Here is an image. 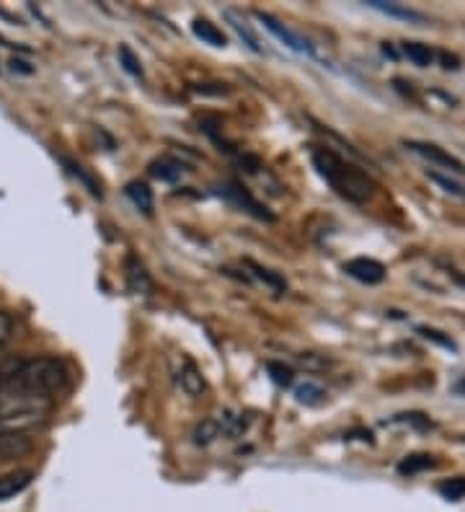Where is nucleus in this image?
Returning <instances> with one entry per match:
<instances>
[{
  "label": "nucleus",
  "instance_id": "obj_27",
  "mask_svg": "<svg viewBox=\"0 0 465 512\" xmlns=\"http://www.w3.org/2000/svg\"><path fill=\"white\" fill-rule=\"evenodd\" d=\"M393 422H406V425H416L422 427V430H429V427H432V422H429L424 414H398Z\"/></svg>",
  "mask_w": 465,
  "mask_h": 512
},
{
  "label": "nucleus",
  "instance_id": "obj_18",
  "mask_svg": "<svg viewBox=\"0 0 465 512\" xmlns=\"http://www.w3.org/2000/svg\"><path fill=\"white\" fill-rule=\"evenodd\" d=\"M223 419L220 417H210V419H205V422H202V425L197 427V430H194V443L197 445H207V443H212V440L215 438H220V435H223Z\"/></svg>",
  "mask_w": 465,
  "mask_h": 512
},
{
  "label": "nucleus",
  "instance_id": "obj_15",
  "mask_svg": "<svg viewBox=\"0 0 465 512\" xmlns=\"http://www.w3.org/2000/svg\"><path fill=\"white\" fill-rule=\"evenodd\" d=\"M124 192H127L130 202L137 207V210H140V213H145V215L153 213V192H150L148 184L130 182Z\"/></svg>",
  "mask_w": 465,
  "mask_h": 512
},
{
  "label": "nucleus",
  "instance_id": "obj_12",
  "mask_svg": "<svg viewBox=\"0 0 465 512\" xmlns=\"http://www.w3.org/2000/svg\"><path fill=\"white\" fill-rule=\"evenodd\" d=\"M365 6L375 8V11L385 13V16H393V19H401V21H411V24H422L424 16L414 8H406L401 3H383V0H367Z\"/></svg>",
  "mask_w": 465,
  "mask_h": 512
},
{
  "label": "nucleus",
  "instance_id": "obj_21",
  "mask_svg": "<svg viewBox=\"0 0 465 512\" xmlns=\"http://www.w3.org/2000/svg\"><path fill=\"white\" fill-rule=\"evenodd\" d=\"M437 489H440V494L445 497V500L458 502V500H463V497H465V479H463V476H458V479L442 481Z\"/></svg>",
  "mask_w": 465,
  "mask_h": 512
},
{
  "label": "nucleus",
  "instance_id": "obj_28",
  "mask_svg": "<svg viewBox=\"0 0 465 512\" xmlns=\"http://www.w3.org/2000/svg\"><path fill=\"white\" fill-rule=\"evenodd\" d=\"M453 394L465 396V375H463V378H460V381L453 383Z\"/></svg>",
  "mask_w": 465,
  "mask_h": 512
},
{
  "label": "nucleus",
  "instance_id": "obj_20",
  "mask_svg": "<svg viewBox=\"0 0 465 512\" xmlns=\"http://www.w3.org/2000/svg\"><path fill=\"white\" fill-rule=\"evenodd\" d=\"M117 55H119V63H122V68L127 70V73L135 75V78H143V63H140V57H137L127 44L119 47Z\"/></svg>",
  "mask_w": 465,
  "mask_h": 512
},
{
  "label": "nucleus",
  "instance_id": "obj_26",
  "mask_svg": "<svg viewBox=\"0 0 465 512\" xmlns=\"http://www.w3.org/2000/svg\"><path fill=\"white\" fill-rule=\"evenodd\" d=\"M13 329H16V324H13L11 313L0 311V352H3V347H6L8 342H11Z\"/></svg>",
  "mask_w": 465,
  "mask_h": 512
},
{
  "label": "nucleus",
  "instance_id": "obj_23",
  "mask_svg": "<svg viewBox=\"0 0 465 512\" xmlns=\"http://www.w3.org/2000/svg\"><path fill=\"white\" fill-rule=\"evenodd\" d=\"M65 166H68V169H70V174L78 176V179H81V182L86 184L88 192H91L93 197H101V187L96 182H93V176H88L86 171H83V166H78V163H73V161H65Z\"/></svg>",
  "mask_w": 465,
  "mask_h": 512
},
{
  "label": "nucleus",
  "instance_id": "obj_19",
  "mask_svg": "<svg viewBox=\"0 0 465 512\" xmlns=\"http://www.w3.org/2000/svg\"><path fill=\"white\" fill-rule=\"evenodd\" d=\"M295 399L305 406H316L326 399V391H323L321 386H316V383H300V386L295 388Z\"/></svg>",
  "mask_w": 465,
  "mask_h": 512
},
{
  "label": "nucleus",
  "instance_id": "obj_24",
  "mask_svg": "<svg viewBox=\"0 0 465 512\" xmlns=\"http://www.w3.org/2000/svg\"><path fill=\"white\" fill-rule=\"evenodd\" d=\"M429 179H432L434 184H440L442 189H445L447 194H453V197H465V189L460 187L458 182H453V179H447V176H442V174H437V171H429Z\"/></svg>",
  "mask_w": 465,
  "mask_h": 512
},
{
  "label": "nucleus",
  "instance_id": "obj_6",
  "mask_svg": "<svg viewBox=\"0 0 465 512\" xmlns=\"http://www.w3.org/2000/svg\"><path fill=\"white\" fill-rule=\"evenodd\" d=\"M124 277H127V285L135 295H150L153 293V280H150L148 269L140 262V256L127 254L124 256Z\"/></svg>",
  "mask_w": 465,
  "mask_h": 512
},
{
  "label": "nucleus",
  "instance_id": "obj_13",
  "mask_svg": "<svg viewBox=\"0 0 465 512\" xmlns=\"http://www.w3.org/2000/svg\"><path fill=\"white\" fill-rule=\"evenodd\" d=\"M401 52L409 57L416 68H429V65L434 63V57H437L434 55L432 47H429V44H422V42H403Z\"/></svg>",
  "mask_w": 465,
  "mask_h": 512
},
{
  "label": "nucleus",
  "instance_id": "obj_7",
  "mask_svg": "<svg viewBox=\"0 0 465 512\" xmlns=\"http://www.w3.org/2000/svg\"><path fill=\"white\" fill-rule=\"evenodd\" d=\"M344 272L357 282H365V285H378V282L385 280L383 264L375 262V259H367V256H360V259H352V262L344 264Z\"/></svg>",
  "mask_w": 465,
  "mask_h": 512
},
{
  "label": "nucleus",
  "instance_id": "obj_4",
  "mask_svg": "<svg viewBox=\"0 0 465 512\" xmlns=\"http://www.w3.org/2000/svg\"><path fill=\"white\" fill-rule=\"evenodd\" d=\"M256 19L267 26L269 32H272L279 42L285 44V47H290L292 52H300V55H313V47H310L308 39L300 37L298 32H292L290 26H285L282 21H277L274 16H269V13H256Z\"/></svg>",
  "mask_w": 465,
  "mask_h": 512
},
{
  "label": "nucleus",
  "instance_id": "obj_3",
  "mask_svg": "<svg viewBox=\"0 0 465 512\" xmlns=\"http://www.w3.org/2000/svg\"><path fill=\"white\" fill-rule=\"evenodd\" d=\"M220 197H225V200H228L233 207H238L241 213L254 215L256 220H267V223H272L274 220V215L269 213L267 207L261 205L259 200H254L251 192H248L246 187H241L238 182H225L223 187H220Z\"/></svg>",
  "mask_w": 465,
  "mask_h": 512
},
{
  "label": "nucleus",
  "instance_id": "obj_17",
  "mask_svg": "<svg viewBox=\"0 0 465 512\" xmlns=\"http://www.w3.org/2000/svg\"><path fill=\"white\" fill-rule=\"evenodd\" d=\"M246 267L251 269V272H254V277H259V280L264 282L267 288H272L274 293H285V290H287V280H285V277L277 275V272H272V269L261 267V264L251 262V259H246Z\"/></svg>",
  "mask_w": 465,
  "mask_h": 512
},
{
  "label": "nucleus",
  "instance_id": "obj_1",
  "mask_svg": "<svg viewBox=\"0 0 465 512\" xmlns=\"http://www.w3.org/2000/svg\"><path fill=\"white\" fill-rule=\"evenodd\" d=\"M310 158H313V166L321 174V179L334 189L339 197L354 202V205H365L375 197V189L378 184L372 182V176H367L365 171L357 169L354 163L344 161L341 156H336L334 150L329 148H313L310 150Z\"/></svg>",
  "mask_w": 465,
  "mask_h": 512
},
{
  "label": "nucleus",
  "instance_id": "obj_8",
  "mask_svg": "<svg viewBox=\"0 0 465 512\" xmlns=\"http://www.w3.org/2000/svg\"><path fill=\"white\" fill-rule=\"evenodd\" d=\"M176 381H179L181 391H184L186 396H192V399H197V396L205 391V375L199 373V368L189 360V357H181L179 370H176Z\"/></svg>",
  "mask_w": 465,
  "mask_h": 512
},
{
  "label": "nucleus",
  "instance_id": "obj_14",
  "mask_svg": "<svg viewBox=\"0 0 465 512\" xmlns=\"http://www.w3.org/2000/svg\"><path fill=\"white\" fill-rule=\"evenodd\" d=\"M192 32H194V37L202 39V42L210 44V47H225V44H228L225 34L220 32V29H217V26L212 24V21H207V19L194 21Z\"/></svg>",
  "mask_w": 465,
  "mask_h": 512
},
{
  "label": "nucleus",
  "instance_id": "obj_25",
  "mask_svg": "<svg viewBox=\"0 0 465 512\" xmlns=\"http://www.w3.org/2000/svg\"><path fill=\"white\" fill-rule=\"evenodd\" d=\"M267 370L272 373V381L277 383V386H290L292 383V370L285 368L282 363H274V360H269Z\"/></svg>",
  "mask_w": 465,
  "mask_h": 512
},
{
  "label": "nucleus",
  "instance_id": "obj_10",
  "mask_svg": "<svg viewBox=\"0 0 465 512\" xmlns=\"http://www.w3.org/2000/svg\"><path fill=\"white\" fill-rule=\"evenodd\" d=\"M150 174H153L155 179H161V182L174 184L186 174V166L181 161H176V158L163 156V158H155V161L150 163Z\"/></svg>",
  "mask_w": 465,
  "mask_h": 512
},
{
  "label": "nucleus",
  "instance_id": "obj_2",
  "mask_svg": "<svg viewBox=\"0 0 465 512\" xmlns=\"http://www.w3.org/2000/svg\"><path fill=\"white\" fill-rule=\"evenodd\" d=\"M70 373L62 360L57 357H29L21 360L16 373L11 375V381L3 388L13 391V394L29 396L37 401H50L52 396L62 394L68 388Z\"/></svg>",
  "mask_w": 465,
  "mask_h": 512
},
{
  "label": "nucleus",
  "instance_id": "obj_9",
  "mask_svg": "<svg viewBox=\"0 0 465 512\" xmlns=\"http://www.w3.org/2000/svg\"><path fill=\"white\" fill-rule=\"evenodd\" d=\"M223 16H225V21H228V24L233 26V29H236V34H238V37H241V42L246 44L248 50L256 52V55H261V52H264V47H261L259 34H256L254 29H251V24H248V21L243 19L241 13H238V11H225Z\"/></svg>",
  "mask_w": 465,
  "mask_h": 512
},
{
  "label": "nucleus",
  "instance_id": "obj_16",
  "mask_svg": "<svg viewBox=\"0 0 465 512\" xmlns=\"http://www.w3.org/2000/svg\"><path fill=\"white\" fill-rule=\"evenodd\" d=\"M434 466H437V461H434L429 453H414V456H406L401 463H398V474L414 476L419 474V471L434 469Z\"/></svg>",
  "mask_w": 465,
  "mask_h": 512
},
{
  "label": "nucleus",
  "instance_id": "obj_5",
  "mask_svg": "<svg viewBox=\"0 0 465 512\" xmlns=\"http://www.w3.org/2000/svg\"><path fill=\"white\" fill-rule=\"evenodd\" d=\"M406 148L414 150L416 156L427 158L429 163H437V166H442V169L447 171H455V174H465V166L458 161L455 156H450L447 150H442L440 145L434 143H419V140H406Z\"/></svg>",
  "mask_w": 465,
  "mask_h": 512
},
{
  "label": "nucleus",
  "instance_id": "obj_11",
  "mask_svg": "<svg viewBox=\"0 0 465 512\" xmlns=\"http://www.w3.org/2000/svg\"><path fill=\"white\" fill-rule=\"evenodd\" d=\"M31 479H34L31 471H13V474L0 476V502L13 500L16 494L24 492V489L31 484Z\"/></svg>",
  "mask_w": 465,
  "mask_h": 512
},
{
  "label": "nucleus",
  "instance_id": "obj_22",
  "mask_svg": "<svg viewBox=\"0 0 465 512\" xmlns=\"http://www.w3.org/2000/svg\"><path fill=\"white\" fill-rule=\"evenodd\" d=\"M419 334H422L424 339H429V342H434V344H440V347H447V350H458V344L453 342V339L450 337H445V334H442V331H437V329H429V326H419Z\"/></svg>",
  "mask_w": 465,
  "mask_h": 512
}]
</instances>
